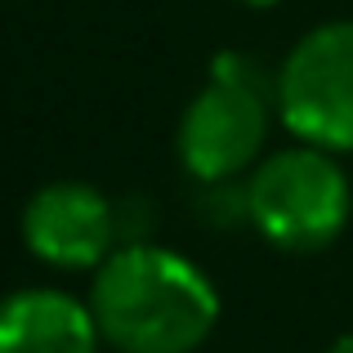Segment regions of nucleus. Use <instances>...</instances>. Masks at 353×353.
Wrapping results in <instances>:
<instances>
[{
	"instance_id": "obj_1",
	"label": "nucleus",
	"mask_w": 353,
	"mask_h": 353,
	"mask_svg": "<svg viewBox=\"0 0 353 353\" xmlns=\"http://www.w3.org/2000/svg\"><path fill=\"white\" fill-rule=\"evenodd\" d=\"M90 309L103 345L121 353H192L219 327V291L188 255L130 241L90 282Z\"/></svg>"
},
{
	"instance_id": "obj_2",
	"label": "nucleus",
	"mask_w": 353,
	"mask_h": 353,
	"mask_svg": "<svg viewBox=\"0 0 353 353\" xmlns=\"http://www.w3.org/2000/svg\"><path fill=\"white\" fill-rule=\"evenodd\" d=\"M277 112V77H264L250 54L219 50L206 85L192 94L179 121V161L192 179L224 183L250 170L264 152L268 121Z\"/></svg>"
},
{
	"instance_id": "obj_3",
	"label": "nucleus",
	"mask_w": 353,
	"mask_h": 353,
	"mask_svg": "<svg viewBox=\"0 0 353 353\" xmlns=\"http://www.w3.org/2000/svg\"><path fill=\"white\" fill-rule=\"evenodd\" d=\"M246 215L277 250L309 255L331 246L349 228L353 183L336 152L295 143L255 165L246 183Z\"/></svg>"
},
{
	"instance_id": "obj_4",
	"label": "nucleus",
	"mask_w": 353,
	"mask_h": 353,
	"mask_svg": "<svg viewBox=\"0 0 353 353\" xmlns=\"http://www.w3.org/2000/svg\"><path fill=\"white\" fill-rule=\"evenodd\" d=\"M277 121L300 143L353 152V23H318L277 68Z\"/></svg>"
},
{
	"instance_id": "obj_5",
	"label": "nucleus",
	"mask_w": 353,
	"mask_h": 353,
	"mask_svg": "<svg viewBox=\"0 0 353 353\" xmlns=\"http://www.w3.org/2000/svg\"><path fill=\"white\" fill-rule=\"evenodd\" d=\"M23 246L50 268H99L117 250V206L81 179H54L23 206Z\"/></svg>"
},
{
	"instance_id": "obj_6",
	"label": "nucleus",
	"mask_w": 353,
	"mask_h": 353,
	"mask_svg": "<svg viewBox=\"0 0 353 353\" xmlns=\"http://www.w3.org/2000/svg\"><path fill=\"white\" fill-rule=\"evenodd\" d=\"M103 331L90 300L59 286L0 295V353H99Z\"/></svg>"
},
{
	"instance_id": "obj_7",
	"label": "nucleus",
	"mask_w": 353,
	"mask_h": 353,
	"mask_svg": "<svg viewBox=\"0 0 353 353\" xmlns=\"http://www.w3.org/2000/svg\"><path fill=\"white\" fill-rule=\"evenodd\" d=\"M327 353H353V331H345V336L336 340V345H331Z\"/></svg>"
},
{
	"instance_id": "obj_8",
	"label": "nucleus",
	"mask_w": 353,
	"mask_h": 353,
	"mask_svg": "<svg viewBox=\"0 0 353 353\" xmlns=\"http://www.w3.org/2000/svg\"><path fill=\"white\" fill-rule=\"evenodd\" d=\"M237 5H246V9H273V5H282V0H237Z\"/></svg>"
}]
</instances>
